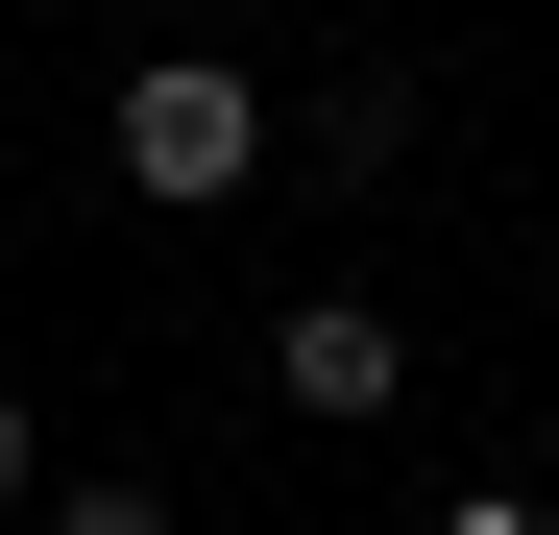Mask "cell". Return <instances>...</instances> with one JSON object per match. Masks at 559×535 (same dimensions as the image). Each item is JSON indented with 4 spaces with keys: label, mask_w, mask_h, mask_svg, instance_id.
<instances>
[{
    "label": "cell",
    "mask_w": 559,
    "mask_h": 535,
    "mask_svg": "<svg viewBox=\"0 0 559 535\" xmlns=\"http://www.w3.org/2000/svg\"><path fill=\"white\" fill-rule=\"evenodd\" d=\"M0 511H49V438H25V390H0Z\"/></svg>",
    "instance_id": "cell-5"
},
{
    "label": "cell",
    "mask_w": 559,
    "mask_h": 535,
    "mask_svg": "<svg viewBox=\"0 0 559 535\" xmlns=\"http://www.w3.org/2000/svg\"><path fill=\"white\" fill-rule=\"evenodd\" d=\"M195 25H243V0H195Z\"/></svg>",
    "instance_id": "cell-7"
},
{
    "label": "cell",
    "mask_w": 559,
    "mask_h": 535,
    "mask_svg": "<svg viewBox=\"0 0 559 535\" xmlns=\"http://www.w3.org/2000/svg\"><path fill=\"white\" fill-rule=\"evenodd\" d=\"M25 535H195V511H170V487H49Z\"/></svg>",
    "instance_id": "cell-4"
},
{
    "label": "cell",
    "mask_w": 559,
    "mask_h": 535,
    "mask_svg": "<svg viewBox=\"0 0 559 535\" xmlns=\"http://www.w3.org/2000/svg\"><path fill=\"white\" fill-rule=\"evenodd\" d=\"M267 146H317V170H341V195H365V170H390V146H414V98H390V73H365V98H317V122H267Z\"/></svg>",
    "instance_id": "cell-3"
},
{
    "label": "cell",
    "mask_w": 559,
    "mask_h": 535,
    "mask_svg": "<svg viewBox=\"0 0 559 535\" xmlns=\"http://www.w3.org/2000/svg\"><path fill=\"white\" fill-rule=\"evenodd\" d=\"M267 390H293L317 438H365V414H414V317H365V293H293V317H267Z\"/></svg>",
    "instance_id": "cell-2"
},
{
    "label": "cell",
    "mask_w": 559,
    "mask_h": 535,
    "mask_svg": "<svg viewBox=\"0 0 559 535\" xmlns=\"http://www.w3.org/2000/svg\"><path fill=\"white\" fill-rule=\"evenodd\" d=\"M438 535H559V511H535V487H462V511H438Z\"/></svg>",
    "instance_id": "cell-6"
},
{
    "label": "cell",
    "mask_w": 559,
    "mask_h": 535,
    "mask_svg": "<svg viewBox=\"0 0 559 535\" xmlns=\"http://www.w3.org/2000/svg\"><path fill=\"white\" fill-rule=\"evenodd\" d=\"M243 170H267V73H243V49H146V73H122V195L219 219Z\"/></svg>",
    "instance_id": "cell-1"
}]
</instances>
